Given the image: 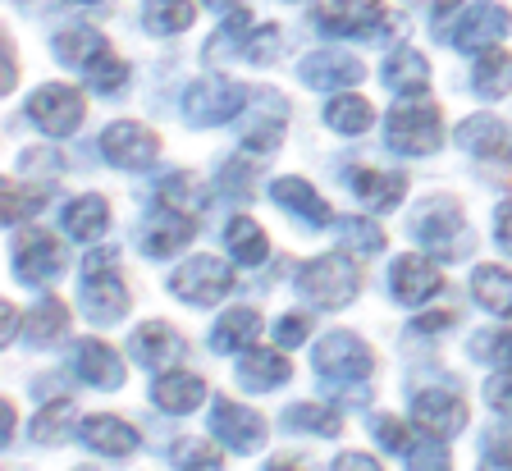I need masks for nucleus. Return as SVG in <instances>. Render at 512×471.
Wrapping results in <instances>:
<instances>
[{
	"label": "nucleus",
	"instance_id": "1",
	"mask_svg": "<svg viewBox=\"0 0 512 471\" xmlns=\"http://www.w3.org/2000/svg\"><path fill=\"white\" fill-rule=\"evenodd\" d=\"M316 28L325 37L389 42L394 33H403V14H389L380 0H325L316 10Z\"/></svg>",
	"mask_w": 512,
	"mask_h": 471
},
{
	"label": "nucleus",
	"instance_id": "2",
	"mask_svg": "<svg viewBox=\"0 0 512 471\" xmlns=\"http://www.w3.org/2000/svg\"><path fill=\"white\" fill-rule=\"evenodd\" d=\"M110 261H115V252H92L83 266V311H87V321L96 325H115L124 321V311H128V289H124V279L110 270Z\"/></svg>",
	"mask_w": 512,
	"mask_h": 471
},
{
	"label": "nucleus",
	"instance_id": "3",
	"mask_svg": "<svg viewBox=\"0 0 512 471\" xmlns=\"http://www.w3.org/2000/svg\"><path fill=\"white\" fill-rule=\"evenodd\" d=\"M247 101H252V92L238 87L234 78H202L183 92V119L192 129H215V124H229Z\"/></svg>",
	"mask_w": 512,
	"mask_h": 471
},
{
	"label": "nucleus",
	"instance_id": "4",
	"mask_svg": "<svg viewBox=\"0 0 512 471\" xmlns=\"http://www.w3.org/2000/svg\"><path fill=\"white\" fill-rule=\"evenodd\" d=\"M298 293L311 307L339 311L357 298V270H352L348 257H316L298 270Z\"/></svg>",
	"mask_w": 512,
	"mask_h": 471
},
{
	"label": "nucleus",
	"instance_id": "5",
	"mask_svg": "<svg viewBox=\"0 0 512 471\" xmlns=\"http://www.w3.org/2000/svg\"><path fill=\"white\" fill-rule=\"evenodd\" d=\"M416 238L435 252L439 261H462L476 247V229L467 225V215L458 206H430L421 220H416Z\"/></svg>",
	"mask_w": 512,
	"mask_h": 471
},
{
	"label": "nucleus",
	"instance_id": "6",
	"mask_svg": "<svg viewBox=\"0 0 512 471\" xmlns=\"http://www.w3.org/2000/svg\"><path fill=\"white\" fill-rule=\"evenodd\" d=\"M229 289H234V270L215 257H192L170 275V293L192 307H215Z\"/></svg>",
	"mask_w": 512,
	"mask_h": 471
},
{
	"label": "nucleus",
	"instance_id": "7",
	"mask_svg": "<svg viewBox=\"0 0 512 471\" xmlns=\"http://www.w3.org/2000/svg\"><path fill=\"white\" fill-rule=\"evenodd\" d=\"M316 371L334 385H362L371 375V353H366V343L357 334L334 330L316 343Z\"/></svg>",
	"mask_w": 512,
	"mask_h": 471
},
{
	"label": "nucleus",
	"instance_id": "8",
	"mask_svg": "<svg viewBox=\"0 0 512 471\" xmlns=\"http://www.w3.org/2000/svg\"><path fill=\"white\" fill-rule=\"evenodd\" d=\"M444 142V124H439L435 106H394L389 115V147L403 156H430Z\"/></svg>",
	"mask_w": 512,
	"mask_h": 471
},
{
	"label": "nucleus",
	"instance_id": "9",
	"mask_svg": "<svg viewBox=\"0 0 512 471\" xmlns=\"http://www.w3.org/2000/svg\"><path fill=\"white\" fill-rule=\"evenodd\" d=\"M28 115L42 133H51V138H69V133L83 124V97L64 83H46V87L32 92Z\"/></svg>",
	"mask_w": 512,
	"mask_h": 471
},
{
	"label": "nucleus",
	"instance_id": "10",
	"mask_svg": "<svg viewBox=\"0 0 512 471\" xmlns=\"http://www.w3.org/2000/svg\"><path fill=\"white\" fill-rule=\"evenodd\" d=\"M211 435L220 439L224 449L256 453L261 444H266V421L256 417L252 407L229 403V398H215V407H211Z\"/></svg>",
	"mask_w": 512,
	"mask_h": 471
},
{
	"label": "nucleus",
	"instance_id": "11",
	"mask_svg": "<svg viewBox=\"0 0 512 471\" xmlns=\"http://www.w3.org/2000/svg\"><path fill=\"white\" fill-rule=\"evenodd\" d=\"M508 28H512V14L503 10V5L476 0V5L462 14L458 28H453V46L467 55H480V51H490V46H499L503 37H508Z\"/></svg>",
	"mask_w": 512,
	"mask_h": 471
},
{
	"label": "nucleus",
	"instance_id": "12",
	"mask_svg": "<svg viewBox=\"0 0 512 471\" xmlns=\"http://www.w3.org/2000/svg\"><path fill=\"white\" fill-rule=\"evenodd\" d=\"M156 133L142 129V124H128V119H119V124H110L106 133H101V156H106L115 170H142V165L156 161Z\"/></svg>",
	"mask_w": 512,
	"mask_h": 471
},
{
	"label": "nucleus",
	"instance_id": "13",
	"mask_svg": "<svg viewBox=\"0 0 512 471\" xmlns=\"http://www.w3.org/2000/svg\"><path fill=\"white\" fill-rule=\"evenodd\" d=\"M192 243V220L179 211V206L170 202H156L147 211V220H142V252L147 257H174L179 247Z\"/></svg>",
	"mask_w": 512,
	"mask_h": 471
},
{
	"label": "nucleus",
	"instance_id": "14",
	"mask_svg": "<svg viewBox=\"0 0 512 471\" xmlns=\"http://www.w3.org/2000/svg\"><path fill=\"white\" fill-rule=\"evenodd\" d=\"M416 426L435 439H453L462 426H467V403H462L453 389H421L412 403Z\"/></svg>",
	"mask_w": 512,
	"mask_h": 471
},
{
	"label": "nucleus",
	"instance_id": "15",
	"mask_svg": "<svg viewBox=\"0 0 512 471\" xmlns=\"http://www.w3.org/2000/svg\"><path fill=\"white\" fill-rule=\"evenodd\" d=\"M128 348H133V362L147 366V371H156V375L170 371V366H179V357H183V339L165 321H147L142 330H133Z\"/></svg>",
	"mask_w": 512,
	"mask_h": 471
},
{
	"label": "nucleus",
	"instance_id": "16",
	"mask_svg": "<svg viewBox=\"0 0 512 471\" xmlns=\"http://www.w3.org/2000/svg\"><path fill=\"white\" fill-rule=\"evenodd\" d=\"M389 289H394L398 302L421 307V302H430L444 289V279H439V270L430 266L426 257H398L394 266H389Z\"/></svg>",
	"mask_w": 512,
	"mask_h": 471
},
{
	"label": "nucleus",
	"instance_id": "17",
	"mask_svg": "<svg viewBox=\"0 0 512 471\" xmlns=\"http://www.w3.org/2000/svg\"><path fill=\"white\" fill-rule=\"evenodd\" d=\"M14 270H19L23 284H51V279L64 275V247L51 234H32L14 252Z\"/></svg>",
	"mask_w": 512,
	"mask_h": 471
},
{
	"label": "nucleus",
	"instance_id": "18",
	"mask_svg": "<svg viewBox=\"0 0 512 471\" xmlns=\"http://www.w3.org/2000/svg\"><path fill=\"white\" fill-rule=\"evenodd\" d=\"M298 74H302V83H307V87L330 92V87L362 83L366 69H362V60H352V55H343V51H316V55H307V60H302Z\"/></svg>",
	"mask_w": 512,
	"mask_h": 471
},
{
	"label": "nucleus",
	"instance_id": "19",
	"mask_svg": "<svg viewBox=\"0 0 512 471\" xmlns=\"http://www.w3.org/2000/svg\"><path fill=\"white\" fill-rule=\"evenodd\" d=\"M74 375L83 385H96V389H119L124 385V366L119 357L110 353L101 339H78L74 343Z\"/></svg>",
	"mask_w": 512,
	"mask_h": 471
},
{
	"label": "nucleus",
	"instance_id": "20",
	"mask_svg": "<svg viewBox=\"0 0 512 471\" xmlns=\"http://www.w3.org/2000/svg\"><path fill=\"white\" fill-rule=\"evenodd\" d=\"M270 197H275L284 211H293L302 220V225L320 229V225H330V206L320 202V193L311 188L307 179H298V174H284V179L270 183Z\"/></svg>",
	"mask_w": 512,
	"mask_h": 471
},
{
	"label": "nucleus",
	"instance_id": "21",
	"mask_svg": "<svg viewBox=\"0 0 512 471\" xmlns=\"http://www.w3.org/2000/svg\"><path fill=\"white\" fill-rule=\"evenodd\" d=\"M151 403H156L160 412L183 417V412H192V407L206 403V385L197 380V375H188V371H160L156 385H151Z\"/></svg>",
	"mask_w": 512,
	"mask_h": 471
},
{
	"label": "nucleus",
	"instance_id": "22",
	"mask_svg": "<svg viewBox=\"0 0 512 471\" xmlns=\"http://www.w3.org/2000/svg\"><path fill=\"white\" fill-rule=\"evenodd\" d=\"M284 101L275 92H256L252 97V124H247L243 142L247 151H275L279 138H284Z\"/></svg>",
	"mask_w": 512,
	"mask_h": 471
},
{
	"label": "nucleus",
	"instance_id": "23",
	"mask_svg": "<svg viewBox=\"0 0 512 471\" xmlns=\"http://www.w3.org/2000/svg\"><path fill=\"white\" fill-rule=\"evenodd\" d=\"M78 439H83L92 453H106V458H128V453L138 449V430L124 426L119 417H87Z\"/></svg>",
	"mask_w": 512,
	"mask_h": 471
},
{
	"label": "nucleus",
	"instance_id": "24",
	"mask_svg": "<svg viewBox=\"0 0 512 471\" xmlns=\"http://www.w3.org/2000/svg\"><path fill=\"white\" fill-rule=\"evenodd\" d=\"M348 188L362 197V206H371V211H394V206L403 202L407 183L398 179V174H380V170H371V165H362V170L348 174Z\"/></svg>",
	"mask_w": 512,
	"mask_h": 471
},
{
	"label": "nucleus",
	"instance_id": "25",
	"mask_svg": "<svg viewBox=\"0 0 512 471\" xmlns=\"http://www.w3.org/2000/svg\"><path fill=\"white\" fill-rule=\"evenodd\" d=\"M293 375V362H288L284 353H270V348H252V353L238 362V380H243L247 389H279Z\"/></svg>",
	"mask_w": 512,
	"mask_h": 471
},
{
	"label": "nucleus",
	"instance_id": "26",
	"mask_svg": "<svg viewBox=\"0 0 512 471\" xmlns=\"http://www.w3.org/2000/svg\"><path fill=\"white\" fill-rule=\"evenodd\" d=\"M384 87H394L398 97H426L430 65L416 51H394L384 60Z\"/></svg>",
	"mask_w": 512,
	"mask_h": 471
},
{
	"label": "nucleus",
	"instance_id": "27",
	"mask_svg": "<svg viewBox=\"0 0 512 471\" xmlns=\"http://www.w3.org/2000/svg\"><path fill=\"white\" fill-rule=\"evenodd\" d=\"M256 330H261V316H256L252 307H234V311H224L220 321H215L211 348L215 353H243V348H252Z\"/></svg>",
	"mask_w": 512,
	"mask_h": 471
},
{
	"label": "nucleus",
	"instance_id": "28",
	"mask_svg": "<svg viewBox=\"0 0 512 471\" xmlns=\"http://www.w3.org/2000/svg\"><path fill=\"white\" fill-rule=\"evenodd\" d=\"M64 229L78 243H96V238L110 229V206L106 197H78V202L64 206Z\"/></svg>",
	"mask_w": 512,
	"mask_h": 471
},
{
	"label": "nucleus",
	"instance_id": "29",
	"mask_svg": "<svg viewBox=\"0 0 512 471\" xmlns=\"http://www.w3.org/2000/svg\"><path fill=\"white\" fill-rule=\"evenodd\" d=\"M471 298H476L485 311H494V316L512 321V275L508 270L476 266V275H471Z\"/></svg>",
	"mask_w": 512,
	"mask_h": 471
},
{
	"label": "nucleus",
	"instance_id": "30",
	"mask_svg": "<svg viewBox=\"0 0 512 471\" xmlns=\"http://www.w3.org/2000/svg\"><path fill=\"white\" fill-rule=\"evenodd\" d=\"M471 87H476L480 97H508L512 87V55L499 51V46H490V51L476 55V65H471Z\"/></svg>",
	"mask_w": 512,
	"mask_h": 471
},
{
	"label": "nucleus",
	"instance_id": "31",
	"mask_svg": "<svg viewBox=\"0 0 512 471\" xmlns=\"http://www.w3.org/2000/svg\"><path fill=\"white\" fill-rule=\"evenodd\" d=\"M224 243H229V257H234L238 266H261V261L270 257L266 229L256 225V220H247V215L229 220V229H224Z\"/></svg>",
	"mask_w": 512,
	"mask_h": 471
},
{
	"label": "nucleus",
	"instance_id": "32",
	"mask_svg": "<svg viewBox=\"0 0 512 471\" xmlns=\"http://www.w3.org/2000/svg\"><path fill=\"white\" fill-rule=\"evenodd\" d=\"M458 142L471 156H503L508 151V129L494 115H471V119H462Z\"/></svg>",
	"mask_w": 512,
	"mask_h": 471
},
{
	"label": "nucleus",
	"instance_id": "33",
	"mask_svg": "<svg viewBox=\"0 0 512 471\" xmlns=\"http://www.w3.org/2000/svg\"><path fill=\"white\" fill-rule=\"evenodd\" d=\"M101 51H110L106 37L96 33V28H87V23H78V28H69V33L55 37V55H60V65H74V69H87Z\"/></svg>",
	"mask_w": 512,
	"mask_h": 471
},
{
	"label": "nucleus",
	"instance_id": "34",
	"mask_svg": "<svg viewBox=\"0 0 512 471\" xmlns=\"http://www.w3.org/2000/svg\"><path fill=\"white\" fill-rule=\"evenodd\" d=\"M371 119H375V110H371V101L366 97H334L330 106H325V124H330L334 133H343V138H357V133H366L371 129Z\"/></svg>",
	"mask_w": 512,
	"mask_h": 471
},
{
	"label": "nucleus",
	"instance_id": "35",
	"mask_svg": "<svg viewBox=\"0 0 512 471\" xmlns=\"http://www.w3.org/2000/svg\"><path fill=\"white\" fill-rule=\"evenodd\" d=\"M142 23L156 37L183 33V28H192V0H142Z\"/></svg>",
	"mask_w": 512,
	"mask_h": 471
},
{
	"label": "nucleus",
	"instance_id": "36",
	"mask_svg": "<svg viewBox=\"0 0 512 471\" xmlns=\"http://www.w3.org/2000/svg\"><path fill=\"white\" fill-rule=\"evenodd\" d=\"M69 426H74V403H69V398H55V403H46L42 412H37L32 439L51 449V444H64V439H69Z\"/></svg>",
	"mask_w": 512,
	"mask_h": 471
},
{
	"label": "nucleus",
	"instance_id": "37",
	"mask_svg": "<svg viewBox=\"0 0 512 471\" xmlns=\"http://www.w3.org/2000/svg\"><path fill=\"white\" fill-rule=\"evenodd\" d=\"M64 330H69V307H64V302H55V298H46L42 307L28 316V343H37V348L64 339Z\"/></svg>",
	"mask_w": 512,
	"mask_h": 471
},
{
	"label": "nucleus",
	"instance_id": "38",
	"mask_svg": "<svg viewBox=\"0 0 512 471\" xmlns=\"http://www.w3.org/2000/svg\"><path fill=\"white\" fill-rule=\"evenodd\" d=\"M83 78H87V87H92V92H101V97H115V92H124V83H128V65L119 60L115 51H101L92 65L83 69Z\"/></svg>",
	"mask_w": 512,
	"mask_h": 471
},
{
	"label": "nucleus",
	"instance_id": "39",
	"mask_svg": "<svg viewBox=\"0 0 512 471\" xmlns=\"http://www.w3.org/2000/svg\"><path fill=\"white\" fill-rule=\"evenodd\" d=\"M284 421H288L293 430H311V435H325V439H334V435L343 430L339 412H330V407H320V403H298V407H288Z\"/></svg>",
	"mask_w": 512,
	"mask_h": 471
},
{
	"label": "nucleus",
	"instance_id": "40",
	"mask_svg": "<svg viewBox=\"0 0 512 471\" xmlns=\"http://www.w3.org/2000/svg\"><path fill=\"white\" fill-rule=\"evenodd\" d=\"M339 238L348 247H357V252H380V247H384L380 225H371V220H362V215H343V220H339Z\"/></svg>",
	"mask_w": 512,
	"mask_h": 471
},
{
	"label": "nucleus",
	"instance_id": "41",
	"mask_svg": "<svg viewBox=\"0 0 512 471\" xmlns=\"http://www.w3.org/2000/svg\"><path fill=\"white\" fill-rule=\"evenodd\" d=\"M42 202H46L42 188H32V193H28L19 179L5 183V220H10V225H19L23 215H37V211H42Z\"/></svg>",
	"mask_w": 512,
	"mask_h": 471
},
{
	"label": "nucleus",
	"instance_id": "42",
	"mask_svg": "<svg viewBox=\"0 0 512 471\" xmlns=\"http://www.w3.org/2000/svg\"><path fill=\"white\" fill-rule=\"evenodd\" d=\"M471 357H480V362H499V366H508V362H512V330L476 334V339H471Z\"/></svg>",
	"mask_w": 512,
	"mask_h": 471
},
{
	"label": "nucleus",
	"instance_id": "43",
	"mask_svg": "<svg viewBox=\"0 0 512 471\" xmlns=\"http://www.w3.org/2000/svg\"><path fill=\"white\" fill-rule=\"evenodd\" d=\"M215 188L229 193V197H247L256 188V170L252 165H243V161H229L220 174H215Z\"/></svg>",
	"mask_w": 512,
	"mask_h": 471
},
{
	"label": "nucleus",
	"instance_id": "44",
	"mask_svg": "<svg viewBox=\"0 0 512 471\" xmlns=\"http://www.w3.org/2000/svg\"><path fill=\"white\" fill-rule=\"evenodd\" d=\"M371 435L380 439V449H389V453H412V430H407L403 421H394V417H375Z\"/></svg>",
	"mask_w": 512,
	"mask_h": 471
},
{
	"label": "nucleus",
	"instance_id": "45",
	"mask_svg": "<svg viewBox=\"0 0 512 471\" xmlns=\"http://www.w3.org/2000/svg\"><path fill=\"white\" fill-rule=\"evenodd\" d=\"M156 193H160V202L179 206V211H197V206H202V197L192 193V183L183 179V174H165V179L156 183Z\"/></svg>",
	"mask_w": 512,
	"mask_h": 471
},
{
	"label": "nucleus",
	"instance_id": "46",
	"mask_svg": "<svg viewBox=\"0 0 512 471\" xmlns=\"http://www.w3.org/2000/svg\"><path fill=\"white\" fill-rule=\"evenodd\" d=\"M407 471H453V462H448V449H444V444L430 435V444L412 449V462H407Z\"/></svg>",
	"mask_w": 512,
	"mask_h": 471
},
{
	"label": "nucleus",
	"instance_id": "47",
	"mask_svg": "<svg viewBox=\"0 0 512 471\" xmlns=\"http://www.w3.org/2000/svg\"><path fill=\"white\" fill-rule=\"evenodd\" d=\"M179 471H220V458L211 453V444L192 439V444H179Z\"/></svg>",
	"mask_w": 512,
	"mask_h": 471
},
{
	"label": "nucleus",
	"instance_id": "48",
	"mask_svg": "<svg viewBox=\"0 0 512 471\" xmlns=\"http://www.w3.org/2000/svg\"><path fill=\"white\" fill-rule=\"evenodd\" d=\"M275 46H279V28L275 23H261V28L243 42V55L247 60H256V65H266L270 55H275Z\"/></svg>",
	"mask_w": 512,
	"mask_h": 471
},
{
	"label": "nucleus",
	"instance_id": "49",
	"mask_svg": "<svg viewBox=\"0 0 512 471\" xmlns=\"http://www.w3.org/2000/svg\"><path fill=\"white\" fill-rule=\"evenodd\" d=\"M485 403H490L494 412H508L512 417V371L490 375V385H485Z\"/></svg>",
	"mask_w": 512,
	"mask_h": 471
},
{
	"label": "nucleus",
	"instance_id": "50",
	"mask_svg": "<svg viewBox=\"0 0 512 471\" xmlns=\"http://www.w3.org/2000/svg\"><path fill=\"white\" fill-rule=\"evenodd\" d=\"M275 339H279V348H298V343L307 339V316H302V311H288L284 321L275 325Z\"/></svg>",
	"mask_w": 512,
	"mask_h": 471
},
{
	"label": "nucleus",
	"instance_id": "51",
	"mask_svg": "<svg viewBox=\"0 0 512 471\" xmlns=\"http://www.w3.org/2000/svg\"><path fill=\"white\" fill-rule=\"evenodd\" d=\"M480 471H512V449H503L499 435L485 439V462H480Z\"/></svg>",
	"mask_w": 512,
	"mask_h": 471
},
{
	"label": "nucleus",
	"instance_id": "52",
	"mask_svg": "<svg viewBox=\"0 0 512 471\" xmlns=\"http://www.w3.org/2000/svg\"><path fill=\"white\" fill-rule=\"evenodd\" d=\"M330 471H380V462L366 458V453H343V458H334Z\"/></svg>",
	"mask_w": 512,
	"mask_h": 471
},
{
	"label": "nucleus",
	"instance_id": "53",
	"mask_svg": "<svg viewBox=\"0 0 512 471\" xmlns=\"http://www.w3.org/2000/svg\"><path fill=\"white\" fill-rule=\"evenodd\" d=\"M494 229H499V247L512 252V202H503L499 211H494Z\"/></svg>",
	"mask_w": 512,
	"mask_h": 471
},
{
	"label": "nucleus",
	"instance_id": "54",
	"mask_svg": "<svg viewBox=\"0 0 512 471\" xmlns=\"http://www.w3.org/2000/svg\"><path fill=\"white\" fill-rule=\"evenodd\" d=\"M448 325H453V316H448V311H430V316H421V321H416V330H448Z\"/></svg>",
	"mask_w": 512,
	"mask_h": 471
},
{
	"label": "nucleus",
	"instance_id": "55",
	"mask_svg": "<svg viewBox=\"0 0 512 471\" xmlns=\"http://www.w3.org/2000/svg\"><path fill=\"white\" fill-rule=\"evenodd\" d=\"M202 5H211L215 14H229V10H238V5H247V0H202Z\"/></svg>",
	"mask_w": 512,
	"mask_h": 471
},
{
	"label": "nucleus",
	"instance_id": "56",
	"mask_svg": "<svg viewBox=\"0 0 512 471\" xmlns=\"http://www.w3.org/2000/svg\"><path fill=\"white\" fill-rule=\"evenodd\" d=\"M14 325H19V311L5 307V339H14Z\"/></svg>",
	"mask_w": 512,
	"mask_h": 471
},
{
	"label": "nucleus",
	"instance_id": "57",
	"mask_svg": "<svg viewBox=\"0 0 512 471\" xmlns=\"http://www.w3.org/2000/svg\"><path fill=\"white\" fill-rule=\"evenodd\" d=\"M453 5H458V0H435V14H448Z\"/></svg>",
	"mask_w": 512,
	"mask_h": 471
},
{
	"label": "nucleus",
	"instance_id": "58",
	"mask_svg": "<svg viewBox=\"0 0 512 471\" xmlns=\"http://www.w3.org/2000/svg\"><path fill=\"white\" fill-rule=\"evenodd\" d=\"M266 471H298V467H288V462L284 458H279V462H270V467Z\"/></svg>",
	"mask_w": 512,
	"mask_h": 471
},
{
	"label": "nucleus",
	"instance_id": "59",
	"mask_svg": "<svg viewBox=\"0 0 512 471\" xmlns=\"http://www.w3.org/2000/svg\"><path fill=\"white\" fill-rule=\"evenodd\" d=\"M503 156H508V165H512V147H508V151H503Z\"/></svg>",
	"mask_w": 512,
	"mask_h": 471
},
{
	"label": "nucleus",
	"instance_id": "60",
	"mask_svg": "<svg viewBox=\"0 0 512 471\" xmlns=\"http://www.w3.org/2000/svg\"><path fill=\"white\" fill-rule=\"evenodd\" d=\"M78 5H92V0H78Z\"/></svg>",
	"mask_w": 512,
	"mask_h": 471
}]
</instances>
